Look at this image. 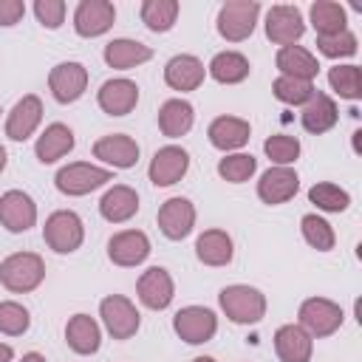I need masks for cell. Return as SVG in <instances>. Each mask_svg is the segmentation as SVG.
I'll return each instance as SVG.
<instances>
[{
	"label": "cell",
	"mask_w": 362,
	"mask_h": 362,
	"mask_svg": "<svg viewBox=\"0 0 362 362\" xmlns=\"http://www.w3.org/2000/svg\"><path fill=\"white\" fill-rule=\"evenodd\" d=\"M206 79V65L195 54H175L164 62V82L170 90L189 93L198 90Z\"/></svg>",
	"instance_id": "22"
},
{
	"label": "cell",
	"mask_w": 362,
	"mask_h": 362,
	"mask_svg": "<svg viewBox=\"0 0 362 362\" xmlns=\"http://www.w3.org/2000/svg\"><path fill=\"white\" fill-rule=\"evenodd\" d=\"M249 74H252L249 57L240 51H232V48L218 51L206 65V76H212L218 85H240L249 79Z\"/></svg>",
	"instance_id": "32"
},
{
	"label": "cell",
	"mask_w": 362,
	"mask_h": 362,
	"mask_svg": "<svg viewBox=\"0 0 362 362\" xmlns=\"http://www.w3.org/2000/svg\"><path fill=\"white\" fill-rule=\"evenodd\" d=\"M31 328V311L17 300H0V334L23 337Z\"/></svg>",
	"instance_id": "41"
},
{
	"label": "cell",
	"mask_w": 362,
	"mask_h": 362,
	"mask_svg": "<svg viewBox=\"0 0 362 362\" xmlns=\"http://www.w3.org/2000/svg\"><path fill=\"white\" fill-rule=\"evenodd\" d=\"M308 204L317 206V212H328V215H339L351 206V192L334 181H317L308 189Z\"/></svg>",
	"instance_id": "36"
},
{
	"label": "cell",
	"mask_w": 362,
	"mask_h": 362,
	"mask_svg": "<svg viewBox=\"0 0 362 362\" xmlns=\"http://www.w3.org/2000/svg\"><path fill=\"white\" fill-rule=\"evenodd\" d=\"M218 305L223 317L235 325H257L266 317V294L249 283H229L218 291Z\"/></svg>",
	"instance_id": "1"
},
{
	"label": "cell",
	"mask_w": 362,
	"mask_h": 362,
	"mask_svg": "<svg viewBox=\"0 0 362 362\" xmlns=\"http://www.w3.org/2000/svg\"><path fill=\"white\" fill-rule=\"evenodd\" d=\"M317 85L314 82H305V79H291V76H280L272 82V93L277 102L288 105V107H303L311 96H314Z\"/></svg>",
	"instance_id": "40"
},
{
	"label": "cell",
	"mask_w": 362,
	"mask_h": 362,
	"mask_svg": "<svg viewBox=\"0 0 362 362\" xmlns=\"http://www.w3.org/2000/svg\"><path fill=\"white\" fill-rule=\"evenodd\" d=\"M345 322V311L339 303L328 297H305L297 308V325L311 337V339H325L337 334Z\"/></svg>",
	"instance_id": "4"
},
{
	"label": "cell",
	"mask_w": 362,
	"mask_h": 362,
	"mask_svg": "<svg viewBox=\"0 0 362 362\" xmlns=\"http://www.w3.org/2000/svg\"><path fill=\"white\" fill-rule=\"evenodd\" d=\"M260 23V3L257 0H229L215 14V31L226 42H243L255 34Z\"/></svg>",
	"instance_id": "6"
},
{
	"label": "cell",
	"mask_w": 362,
	"mask_h": 362,
	"mask_svg": "<svg viewBox=\"0 0 362 362\" xmlns=\"http://www.w3.org/2000/svg\"><path fill=\"white\" fill-rule=\"evenodd\" d=\"M274 68L280 71V76L314 82L317 74H320V59L305 45H283L274 54Z\"/></svg>",
	"instance_id": "28"
},
{
	"label": "cell",
	"mask_w": 362,
	"mask_h": 362,
	"mask_svg": "<svg viewBox=\"0 0 362 362\" xmlns=\"http://www.w3.org/2000/svg\"><path fill=\"white\" fill-rule=\"evenodd\" d=\"M263 153L266 158L272 161V167H294V161L300 158L303 153V144L297 136H288V133H274L263 141Z\"/></svg>",
	"instance_id": "39"
},
{
	"label": "cell",
	"mask_w": 362,
	"mask_h": 362,
	"mask_svg": "<svg viewBox=\"0 0 362 362\" xmlns=\"http://www.w3.org/2000/svg\"><path fill=\"white\" fill-rule=\"evenodd\" d=\"M136 297L150 311H164L175 300V280L164 266H150L136 280Z\"/></svg>",
	"instance_id": "14"
},
{
	"label": "cell",
	"mask_w": 362,
	"mask_h": 362,
	"mask_svg": "<svg viewBox=\"0 0 362 362\" xmlns=\"http://www.w3.org/2000/svg\"><path fill=\"white\" fill-rule=\"evenodd\" d=\"M300 192V175L294 167H269L257 178V198L266 206H280Z\"/></svg>",
	"instance_id": "21"
},
{
	"label": "cell",
	"mask_w": 362,
	"mask_h": 362,
	"mask_svg": "<svg viewBox=\"0 0 362 362\" xmlns=\"http://www.w3.org/2000/svg\"><path fill=\"white\" fill-rule=\"evenodd\" d=\"M189 173V153L181 144H164L153 153L147 164V178L153 187H173Z\"/></svg>",
	"instance_id": "13"
},
{
	"label": "cell",
	"mask_w": 362,
	"mask_h": 362,
	"mask_svg": "<svg viewBox=\"0 0 362 362\" xmlns=\"http://www.w3.org/2000/svg\"><path fill=\"white\" fill-rule=\"evenodd\" d=\"M300 235L314 252H331L337 246V232L320 212H305L300 218Z\"/></svg>",
	"instance_id": "37"
},
{
	"label": "cell",
	"mask_w": 362,
	"mask_h": 362,
	"mask_svg": "<svg viewBox=\"0 0 362 362\" xmlns=\"http://www.w3.org/2000/svg\"><path fill=\"white\" fill-rule=\"evenodd\" d=\"M263 31L274 45H297L305 34V17L300 11V6L291 3H274L266 8L263 17Z\"/></svg>",
	"instance_id": "8"
},
{
	"label": "cell",
	"mask_w": 362,
	"mask_h": 362,
	"mask_svg": "<svg viewBox=\"0 0 362 362\" xmlns=\"http://www.w3.org/2000/svg\"><path fill=\"white\" fill-rule=\"evenodd\" d=\"M65 345L79 356H93L102 348V325L85 311L68 317V322H65Z\"/></svg>",
	"instance_id": "27"
},
{
	"label": "cell",
	"mask_w": 362,
	"mask_h": 362,
	"mask_svg": "<svg viewBox=\"0 0 362 362\" xmlns=\"http://www.w3.org/2000/svg\"><path fill=\"white\" fill-rule=\"evenodd\" d=\"M218 175L226 181V184H246L255 173H257V158L252 153H226L223 158H218Z\"/></svg>",
	"instance_id": "38"
},
{
	"label": "cell",
	"mask_w": 362,
	"mask_h": 362,
	"mask_svg": "<svg viewBox=\"0 0 362 362\" xmlns=\"http://www.w3.org/2000/svg\"><path fill=\"white\" fill-rule=\"evenodd\" d=\"M206 139L215 150H221L223 156L226 153H238L249 144L252 139V124L249 119H240V116H232V113H223V116H215L206 127Z\"/></svg>",
	"instance_id": "19"
},
{
	"label": "cell",
	"mask_w": 362,
	"mask_h": 362,
	"mask_svg": "<svg viewBox=\"0 0 362 362\" xmlns=\"http://www.w3.org/2000/svg\"><path fill=\"white\" fill-rule=\"evenodd\" d=\"M6 164H8V153H6V147L0 144V173L6 170Z\"/></svg>",
	"instance_id": "48"
},
{
	"label": "cell",
	"mask_w": 362,
	"mask_h": 362,
	"mask_svg": "<svg viewBox=\"0 0 362 362\" xmlns=\"http://www.w3.org/2000/svg\"><path fill=\"white\" fill-rule=\"evenodd\" d=\"M17 362H48V359H45L40 351H28V354H23Z\"/></svg>",
	"instance_id": "47"
},
{
	"label": "cell",
	"mask_w": 362,
	"mask_h": 362,
	"mask_svg": "<svg viewBox=\"0 0 362 362\" xmlns=\"http://www.w3.org/2000/svg\"><path fill=\"white\" fill-rule=\"evenodd\" d=\"M150 252H153L150 238L141 229H122V232L110 235V240H107V257L113 266H122V269L141 266L150 257Z\"/></svg>",
	"instance_id": "18"
},
{
	"label": "cell",
	"mask_w": 362,
	"mask_h": 362,
	"mask_svg": "<svg viewBox=\"0 0 362 362\" xmlns=\"http://www.w3.org/2000/svg\"><path fill=\"white\" fill-rule=\"evenodd\" d=\"M308 23L317 31V37H331L348 28V11L337 0H314L308 6Z\"/></svg>",
	"instance_id": "33"
},
{
	"label": "cell",
	"mask_w": 362,
	"mask_h": 362,
	"mask_svg": "<svg viewBox=\"0 0 362 362\" xmlns=\"http://www.w3.org/2000/svg\"><path fill=\"white\" fill-rule=\"evenodd\" d=\"M88 82H90V74L82 62L76 59H65V62H57L51 71H48V90L51 96L59 102V105H74L85 96L88 90Z\"/></svg>",
	"instance_id": "10"
},
{
	"label": "cell",
	"mask_w": 362,
	"mask_h": 362,
	"mask_svg": "<svg viewBox=\"0 0 362 362\" xmlns=\"http://www.w3.org/2000/svg\"><path fill=\"white\" fill-rule=\"evenodd\" d=\"M0 362H14V348L8 342H0Z\"/></svg>",
	"instance_id": "46"
},
{
	"label": "cell",
	"mask_w": 362,
	"mask_h": 362,
	"mask_svg": "<svg viewBox=\"0 0 362 362\" xmlns=\"http://www.w3.org/2000/svg\"><path fill=\"white\" fill-rule=\"evenodd\" d=\"M337 122H339V107L334 96L325 90H314V96L300 107V124L311 136L328 133L331 127H337Z\"/></svg>",
	"instance_id": "23"
},
{
	"label": "cell",
	"mask_w": 362,
	"mask_h": 362,
	"mask_svg": "<svg viewBox=\"0 0 362 362\" xmlns=\"http://www.w3.org/2000/svg\"><path fill=\"white\" fill-rule=\"evenodd\" d=\"M141 147L127 133H107L93 141V158H99L107 170H130L139 164Z\"/></svg>",
	"instance_id": "17"
},
{
	"label": "cell",
	"mask_w": 362,
	"mask_h": 362,
	"mask_svg": "<svg viewBox=\"0 0 362 362\" xmlns=\"http://www.w3.org/2000/svg\"><path fill=\"white\" fill-rule=\"evenodd\" d=\"M178 14H181L178 0H141L139 6V17L144 28L153 34H167L178 23Z\"/></svg>",
	"instance_id": "34"
},
{
	"label": "cell",
	"mask_w": 362,
	"mask_h": 362,
	"mask_svg": "<svg viewBox=\"0 0 362 362\" xmlns=\"http://www.w3.org/2000/svg\"><path fill=\"white\" fill-rule=\"evenodd\" d=\"M102 59L113 71H130V68H139V65L150 62L153 59V48L144 45L141 40H133V37H113L102 48Z\"/></svg>",
	"instance_id": "24"
},
{
	"label": "cell",
	"mask_w": 362,
	"mask_h": 362,
	"mask_svg": "<svg viewBox=\"0 0 362 362\" xmlns=\"http://www.w3.org/2000/svg\"><path fill=\"white\" fill-rule=\"evenodd\" d=\"M156 119H158L161 136H167V139H181V136H187V133L192 130V124H195V107H192L184 96H173V99L161 102Z\"/></svg>",
	"instance_id": "31"
},
{
	"label": "cell",
	"mask_w": 362,
	"mask_h": 362,
	"mask_svg": "<svg viewBox=\"0 0 362 362\" xmlns=\"http://www.w3.org/2000/svg\"><path fill=\"white\" fill-rule=\"evenodd\" d=\"M65 14H68L65 0H34V17H37V23H40L42 28H48V31L62 28Z\"/></svg>",
	"instance_id": "43"
},
{
	"label": "cell",
	"mask_w": 362,
	"mask_h": 362,
	"mask_svg": "<svg viewBox=\"0 0 362 362\" xmlns=\"http://www.w3.org/2000/svg\"><path fill=\"white\" fill-rule=\"evenodd\" d=\"M192 362H218V359H215V356H195Z\"/></svg>",
	"instance_id": "49"
},
{
	"label": "cell",
	"mask_w": 362,
	"mask_h": 362,
	"mask_svg": "<svg viewBox=\"0 0 362 362\" xmlns=\"http://www.w3.org/2000/svg\"><path fill=\"white\" fill-rule=\"evenodd\" d=\"M42 240L54 255H74L85 243V221L74 209H57L42 223Z\"/></svg>",
	"instance_id": "5"
},
{
	"label": "cell",
	"mask_w": 362,
	"mask_h": 362,
	"mask_svg": "<svg viewBox=\"0 0 362 362\" xmlns=\"http://www.w3.org/2000/svg\"><path fill=\"white\" fill-rule=\"evenodd\" d=\"M272 342H274V354L280 362H311L314 356V339L297 322L280 325Z\"/></svg>",
	"instance_id": "30"
},
{
	"label": "cell",
	"mask_w": 362,
	"mask_h": 362,
	"mask_svg": "<svg viewBox=\"0 0 362 362\" xmlns=\"http://www.w3.org/2000/svg\"><path fill=\"white\" fill-rule=\"evenodd\" d=\"M25 17L23 0H0V28H11Z\"/></svg>",
	"instance_id": "44"
},
{
	"label": "cell",
	"mask_w": 362,
	"mask_h": 362,
	"mask_svg": "<svg viewBox=\"0 0 362 362\" xmlns=\"http://www.w3.org/2000/svg\"><path fill=\"white\" fill-rule=\"evenodd\" d=\"M317 51L322 57L339 62V59H348V57H354L359 51V37L351 28H345L339 34H331V37H317Z\"/></svg>",
	"instance_id": "42"
},
{
	"label": "cell",
	"mask_w": 362,
	"mask_h": 362,
	"mask_svg": "<svg viewBox=\"0 0 362 362\" xmlns=\"http://www.w3.org/2000/svg\"><path fill=\"white\" fill-rule=\"evenodd\" d=\"M99 320L102 328L113 337V339H130L139 334L141 328V314L136 308V303L124 294H107L99 300Z\"/></svg>",
	"instance_id": "7"
},
{
	"label": "cell",
	"mask_w": 362,
	"mask_h": 362,
	"mask_svg": "<svg viewBox=\"0 0 362 362\" xmlns=\"http://www.w3.org/2000/svg\"><path fill=\"white\" fill-rule=\"evenodd\" d=\"M76 147V136L65 122H51L34 141V156L40 164H57Z\"/></svg>",
	"instance_id": "25"
},
{
	"label": "cell",
	"mask_w": 362,
	"mask_h": 362,
	"mask_svg": "<svg viewBox=\"0 0 362 362\" xmlns=\"http://www.w3.org/2000/svg\"><path fill=\"white\" fill-rule=\"evenodd\" d=\"M328 88L348 102L362 99V71L354 62H337L328 68Z\"/></svg>",
	"instance_id": "35"
},
{
	"label": "cell",
	"mask_w": 362,
	"mask_h": 362,
	"mask_svg": "<svg viewBox=\"0 0 362 362\" xmlns=\"http://www.w3.org/2000/svg\"><path fill=\"white\" fill-rule=\"evenodd\" d=\"M96 105L107 116H127L139 105V85L127 76H113L105 79L96 90Z\"/></svg>",
	"instance_id": "20"
},
{
	"label": "cell",
	"mask_w": 362,
	"mask_h": 362,
	"mask_svg": "<svg viewBox=\"0 0 362 362\" xmlns=\"http://www.w3.org/2000/svg\"><path fill=\"white\" fill-rule=\"evenodd\" d=\"M42 113H45L42 99H40L37 93H25V96L17 99V102L11 105V110L6 113V124H3L6 136H8L11 141H28V139L40 130Z\"/></svg>",
	"instance_id": "16"
},
{
	"label": "cell",
	"mask_w": 362,
	"mask_h": 362,
	"mask_svg": "<svg viewBox=\"0 0 362 362\" xmlns=\"http://www.w3.org/2000/svg\"><path fill=\"white\" fill-rule=\"evenodd\" d=\"M37 201L25 189H6L0 195V226L11 235H23L37 226Z\"/></svg>",
	"instance_id": "12"
},
{
	"label": "cell",
	"mask_w": 362,
	"mask_h": 362,
	"mask_svg": "<svg viewBox=\"0 0 362 362\" xmlns=\"http://www.w3.org/2000/svg\"><path fill=\"white\" fill-rule=\"evenodd\" d=\"M195 204L184 195H173L167 198L158 212H156V223H158V232L167 238V240H184L187 235H192L195 229Z\"/></svg>",
	"instance_id": "11"
},
{
	"label": "cell",
	"mask_w": 362,
	"mask_h": 362,
	"mask_svg": "<svg viewBox=\"0 0 362 362\" xmlns=\"http://www.w3.org/2000/svg\"><path fill=\"white\" fill-rule=\"evenodd\" d=\"M74 31L85 40H93V37H102L113 28L116 23V6L110 0H79L76 8H74Z\"/></svg>",
	"instance_id": "15"
},
{
	"label": "cell",
	"mask_w": 362,
	"mask_h": 362,
	"mask_svg": "<svg viewBox=\"0 0 362 362\" xmlns=\"http://www.w3.org/2000/svg\"><path fill=\"white\" fill-rule=\"evenodd\" d=\"M173 331L187 345H204L218 334V314L209 305H184L173 314Z\"/></svg>",
	"instance_id": "9"
},
{
	"label": "cell",
	"mask_w": 362,
	"mask_h": 362,
	"mask_svg": "<svg viewBox=\"0 0 362 362\" xmlns=\"http://www.w3.org/2000/svg\"><path fill=\"white\" fill-rule=\"evenodd\" d=\"M113 181V170L107 167H99V164H90V161H71V164H62L54 175V187L68 195V198H82V195H90L102 187H107Z\"/></svg>",
	"instance_id": "3"
},
{
	"label": "cell",
	"mask_w": 362,
	"mask_h": 362,
	"mask_svg": "<svg viewBox=\"0 0 362 362\" xmlns=\"http://www.w3.org/2000/svg\"><path fill=\"white\" fill-rule=\"evenodd\" d=\"M45 280V260L37 252H11L0 260V286L11 294H31Z\"/></svg>",
	"instance_id": "2"
},
{
	"label": "cell",
	"mask_w": 362,
	"mask_h": 362,
	"mask_svg": "<svg viewBox=\"0 0 362 362\" xmlns=\"http://www.w3.org/2000/svg\"><path fill=\"white\" fill-rule=\"evenodd\" d=\"M139 212V192L130 184H110L99 198V215L107 223H127Z\"/></svg>",
	"instance_id": "29"
},
{
	"label": "cell",
	"mask_w": 362,
	"mask_h": 362,
	"mask_svg": "<svg viewBox=\"0 0 362 362\" xmlns=\"http://www.w3.org/2000/svg\"><path fill=\"white\" fill-rule=\"evenodd\" d=\"M195 257L209 266V269H221V266H229L232 257H235V240L226 229H204L198 238H195Z\"/></svg>",
	"instance_id": "26"
},
{
	"label": "cell",
	"mask_w": 362,
	"mask_h": 362,
	"mask_svg": "<svg viewBox=\"0 0 362 362\" xmlns=\"http://www.w3.org/2000/svg\"><path fill=\"white\" fill-rule=\"evenodd\" d=\"M351 150H354L356 156L362 153V130H359V127H356V130L351 133Z\"/></svg>",
	"instance_id": "45"
}]
</instances>
